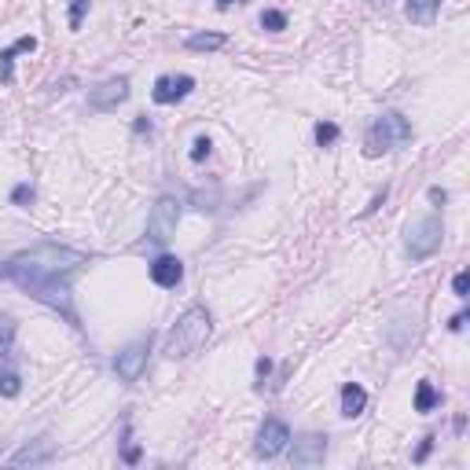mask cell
Returning <instances> with one entry per match:
<instances>
[{
	"instance_id": "6",
	"label": "cell",
	"mask_w": 470,
	"mask_h": 470,
	"mask_svg": "<svg viewBox=\"0 0 470 470\" xmlns=\"http://www.w3.org/2000/svg\"><path fill=\"white\" fill-rule=\"evenodd\" d=\"M290 445V430L287 423H280V419H265L261 430H257V441H254V452L261 459H275L280 452H287Z\"/></svg>"
},
{
	"instance_id": "10",
	"label": "cell",
	"mask_w": 470,
	"mask_h": 470,
	"mask_svg": "<svg viewBox=\"0 0 470 470\" xmlns=\"http://www.w3.org/2000/svg\"><path fill=\"white\" fill-rule=\"evenodd\" d=\"M327 456V437L323 433H301L294 441V466H316Z\"/></svg>"
},
{
	"instance_id": "16",
	"label": "cell",
	"mask_w": 470,
	"mask_h": 470,
	"mask_svg": "<svg viewBox=\"0 0 470 470\" xmlns=\"http://www.w3.org/2000/svg\"><path fill=\"white\" fill-rule=\"evenodd\" d=\"M437 404H441V393L433 390V382L423 379V382L415 386V412H419V415H426V412L437 408Z\"/></svg>"
},
{
	"instance_id": "11",
	"label": "cell",
	"mask_w": 470,
	"mask_h": 470,
	"mask_svg": "<svg viewBox=\"0 0 470 470\" xmlns=\"http://www.w3.org/2000/svg\"><path fill=\"white\" fill-rule=\"evenodd\" d=\"M56 459V448L48 437H37V441H30L22 445L19 452H11V463L15 466H37V463H52Z\"/></svg>"
},
{
	"instance_id": "34",
	"label": "cell",
	"mask_w": 470,
	"mask_h": 470,
	"mask_svg": "<svg viewBox=\"0 0 470 470\" xmlns=\"http://www.w3.org/2000/svg\"><path fill=\"white\" fill-rule=\"evenodd\" d=\"M0 448H4V445H0Z\"/></svg>"
},
{
	"instance_id": "5",
	"label": "cell",
	"mask_w": 470,
	"mask_h": 470,
	"mask_svg": "<svg viewBox=\"0 0 470 470\" xmlns=\"http://www.w3.org/2000/svg\"><path fill=\"white\" fill-rule=\"evenodd\" d=\"M176 224H181V202L173 195H162L155 206H151V217H148V239L151 242H169L176 235Z\"/></svg>"
},
{
	"instance_id": "18",
	"label": "cell",
	"mask_w": 470,
	"mask_h": 470,
	"mask_svg": "<svg viewBox=\"0 0 470 470\" xmlns=\"http://www.w3.org/2000/svg\"><path fill=\"white\" fill-rule=\"evenodd\" d=\"M22 393V379L15 371H0V397H19Z\"/></svg>"
},
{
	"instance_id": "4",
	"label": "cell",
	"mask_w": 470,
	"mask_h": 470,
	"mask_svg": "<svg viewBox=\"0 0 470 470\" xmlns=\"http://www.w3.org/2000/svg\"><path fill=\"white\" fill-rule=\"evenodd\" d=\"M441 239H445V224H441V217H437V214L419 217V221L408 224V254L415 257V261H423V257L437 254Z\"/></svg>"
},
{
	"instance_id": "24",
	"label": "cell",
	"mask_w": 470,
	"mask_h": 470,
	"mask_svg": "<svg viewBox=\"0 0 470 470\" xmlns=\"http://www.w3.org/2000/svg\"><path fill=\"white\" fill-rule=\"evenodd\" d=\"M452 290H456V298L466 301L470 298V275L466 272H456V280H452Z\"/></svg>"
},
{
	"instance_id": "7",
	"label": "cell",
	"mask_w": 470,
	"mask_h": 470,
	"mask_svg": "<svg viewBox=\"0 0 470 470\" xmlns=\"http://www.w3.org/2000/svg\"><path fill=\"white\" fill-rule=\"evenodd\" d=\"M129 100V77H107L103 85H96L89 92V107L100 110V115H107V110H118L122 103Z\"/></svg>"
},
{
	"instance_id": "26",
	"label": "cell",
	"mask_w": 470,
	"mask_h": 470,
	"mask_svg": "<svg viewBox=\"0 0 470 470\" xmlns=\"http://www.w3.org/2000/svg\"><path fill=\"white\" fill-rule=\"evenodd\" d=\"M254 371H257V379H268L272 375V360H268V356H257V364H254Z\"/></svg>"
},
{
	"instance_id": "8",
	"label": "cell",
	"mask_w": 470,
	"mask_h": 470,
	"mask_svg": "<svg viewBox=\"0 0 470 470\" xmlns=\"http://www.w3.org/2000/svg\"><path fill=\"white\" fill-rule=\"evenodd\" d=\"M191 89H195V77L191 74H162L155 81V89H151V100L162 103V107H169V103H181Z\"/></svg>"
},
{
	"instance_id": "28",
	"label": "cell",
	"mask_w": 470,
	"mask_h": 470,
	"mask_svg": "<svg viewBox=\"0 0 470 470\" xmlns=\"http://www.w3.org/2000/svg\"><path fill=\"white\" fill-rule=\"evenodd\" d=\"M382 202H386V188H382V191H379V195H375V199H371V202H367V206L360 209V217H371V214H375V209H379Z\"/></svg>"
},
{
	"instance_id": "29",
	"label": "cell",
	"mask_w": 470,
	"mask_h": 470,
	"mask_svg": "<svg viewBox=\"0 0 470 470\" xmlns=\"http://www.w3.org/2000/svg\"><path fill=\"white\" fill-rule=\"evenodd\" d=\"M430 202L445 206V202H448V191H445V188H430Z\"/></svg>"
},
{
	"instance_id": "1",
	"label": "cell",
	"mask_w": 470,
	"mask_h": 470,
	"mask_svg": "<svg viewBox=\"0 0 470 470\" xmlns=\"http://www.w3.org/2000/svg\"><path fill=\"white\" fill-rule=\"evenodd\" d=\"M85 261L89 257L81 250L56 247V242H41V247H34V250L15 254L4 265V275L15 287H22L26 294H34L37 301H44L48 309H56L70 323H77V313L70 305V275Z\"/></svg>"
},
{
	"instance_id": "27",
	"label": "cell",
	"mask_w": 470,
	"mask_h": 470,
	"mask_svg": "<svg viewBox=\"0 0 470 470\" xmlns=\"http://www.w3.org/2000/svg\"><path fill=\"white\" fill-rule=\"evenodd\" d=\"M430 452H433V437H423V445L415 448V463H426Z\"/></svg>"
},
{
	"instance_id": "23",
	"label": "cell",
	"mask_w": 470,
	"mask_h": 470,
	"mask_svg": "<svg viewBox=\"0 0 470 470\" xmlns=\"http://www.w3.org/2000/svg\"><path fill=\"white\" fill-rule=\"evenodd\" d=\"M85 11H89V0H70V30H81Z\"/></svg>"
},
{
	"instance_id": "19",
	"label": "cell",
	"mask_w": 470,
	"mask_h": 470,
	"mask_svg": "<svg viewBox=\"0 0 470 470\" xmlns=\"http://www.w3.org/2000/svg\"><path fill=\"white\" fill-rule=\"evenodd\" d=\"M261 30H268V34H280V30H287V15L275 11V8L261 11Z\"/></svg>"
},
{
	"instance_id": "14",
	"label": "cell",
	"mask_w": 470,
	"mask_h": 470,
	"mask_svg": "<svg viewBox=\"0 0 470 470\" xmlns=\"http://www.w3.org/2000/svg\"><path fill=\"white\" fill-rule=\"evenodd\" d=\"M437 11H441V0H408V4H404V15H408V22H415V26H430L437 19Z\"/></svg>"
},
{
	"instance_id": "12",
	"label": "cell",
	"mask_w": 470,
	"mask_h": 470,
	"mask_svg": "<svg viewBox=\"0 0 470 470\" xmlns=\"http://www.w3.org/2000/svg\"><path fill=\"white\" fill-rule=\"evenodd\" d=\"M151 280L158 283V287H176L184 280V265H181V257H173V254H162V257H155L151 261Z\"/></svg>"
},
{
	"instance_id": "13",
	"label": "cell",
	"mask_w": 470,
	"mask_h": 470,
	"mask_svg": "<svg viewBox=\"0 0 470 470\" xmlns=\"http://www.w3.org/2000/svg\"><path fill=\"white\" fill-rule=\"evenodd\" d=\"M34 48H37V37H19L15 44H8L4 52H0V81H4V85H11V77H15V70H11L15 56H19V52H34Z\"/></svg>"
},
{
	"instance_id": "2",
	"label": "cell",
	"mask_w": 470,
	"mask_h": 470,
	"mask_svg": "<svg viewBox=\"0 0 470 470\" xmlns=\"http://www.w3.org/2000/svg\"><path fill=\"white\" fill-rule=\"evenodd\" d=\"M209 313L202 309V305H191V309L181 316L169 327V334H166V353L169 360H184V356H191V353H199L202 346H206V338H209Z\"/></svg>"
},
{
	"instance_id": "31",
	"label": "cell",
	"mask_w": 470,
	"mask_h": 470,
	"mask_svg": "<svg viewBox=\"0 0 470 470\" xmlns=\"http://www.w3.org/2000/svg\"><path fill=\"white\" fill-rule=\"evenodd\" d=\"M125 463H140V448L136 445H125Z\"/></svg>"
},
{
	"instance_id": "32",
	"label": "cell",
	"mask_w": 470,
	"mask_h": 470,
	"mask_svg": "<svg viewBox=\"0 0 470 470\" xmlns=\"http://www.w3.org/2000/svg\"><path fill=\"white\" fill-rule=\"evenodd\" d=\"M133 129H136V133H151V122H148V118H136Z\"/></svg>"
},
{
	"instance_id": "22",
	"label": "cell",
	"mask_w": 470,
	"mask_h": 470,
	"mask_svg": "<svg viewBox=\"0 0 470 470\" xmlns=\"http://www.w3.org/2000/svg\"><path fill=\"white\" fill-rule=\"evenodd\" d=\"M209 151H214V140H209V136H195V140H191V162H206Z\"/></svg>"
},
{
	"instance_id": "21",
	"label": "cell",
	"mask_w": 470,
	"mask_h": 470,
	"mask_svg": "<svg viewBox=\"0 0 470 470\" xmlns=\"http://www.w3.org/2000/svg\"><path fill=\"white\" fill-rule=\"evenodd\" d=\"M334 140H338V125L334 122H320L316 125V143H320V148H331Z\"/></svg>"
},
{
	"instance_id": "3",
	"label": "cell",
	"mask_w": 470,
	"mask_h": 470,
	"mask_svg": "<svg viewBox=\"0 0 470 470\" xmlns=\"http://www.w3.org/2000/svg\"><path fill=\"white\" fill-rule=\"evenodd\" d=\"M408 140H412V122L404 118V115H397V110H386V115L375 118V122H371V129H367L364 155H367V158H379V155H386V151L404 148Z\"/></svg>"
},
{
	"instance_id": "15",
	"label": "cell",
	"mask_w": 470,
	"mask_h": 470,
	"mask_svg": "<svg viewBox=\"0 0 470 470\" xmlns=\"http://www.w3.org/2000/svg\"><path fill=\"white\" fill-rule=\"evenodd\" d=\"M364 408H367V393H364V386L346 382V386H342V415H346V419H356Z\"/></svg>"
},
{
	"instance_id": "33",
	"label": "cell",
	"mask_w": 470,
	"mask_h": 470,
	"mask_svg": "<svg viewBox=\"0 0 470 470\" xmlns=\"http://www.w3.org/2000/svg\"><path fill=\"white\" fill-rule=\"evenodd\" d=\"M214 4L224 11V8H232V4H247V0H214Z\"/></svg>"
},
{
	"instance_id": "17",
	"label": "cell",
	"mask_w": 470,
	"mask_h": 470,
	"mask_svg": "<svg viewBox=\"0 0 470 470\" xmlns=\"http://www.w3.org/2000/svg\"><path fill=\"white\" fill-rule=\"evenodd\" d=\"M184 44L191 48V52H217V48L228 44V37L224 34H191Z\"/></svg>"
},
{
	"instance_id": "20",
	"label": "cell",
	"mask_w": 470,
	"mask_h": 470,
	"mask_svg": "<svg viewBox=\"0 0 470 470\" xmlns=\"http://www.w3.org/2000/svg\"><path fill=\"white\" fill-rule=\"evenodd\" d=\"M15 342V320L11 316H0V356H4Z\"/></svg>"
},
{
	"instance_id": "30",
	"label": "cell",
	"mask_w": 470,
	"mask_h": 470,
	"mask_svg": "<svg viewBox=\"0 0 470 470\" xmlns=\"http://www.w3.org/2000/svg\"><path fill=\"white\" fill-rule=\"evenodd\" d=\"M463 323H466V313H456L448 320V331H463Z\"/></svg>"
},
{
	"instance_id": "9",
	"label": "cell",
	"mask_w": 470,
	"mask_h": 470,
	"mask_svg": "<svg viewBox=\"0 0 470 470\" xmlns=\"http://www.w3.org/2000/svg\"><path fill=\"white\" fill-rule=\"evenodd\" d=\"M148 353H151V342H133L125 353H118V360H115L118 379L136 382V379H140V371H143V364H148Z\"/></svg>"
},
{
	"instance_id": "25",
	"label": "cell",
	"mask_w": 470,
	"mask_h": 470,
	"mask_svg": "<svg viewBox=\"0 0 470 470\" xmlns=\"http://www.w3.org/2000/svg\"><path fill=\"white\" fill-rule=\"evenodd\" d=\"M11 202H15V206H30V202H34V188H30V184H19V188L11 191Z\"/></svg>"
}]
</instances>
